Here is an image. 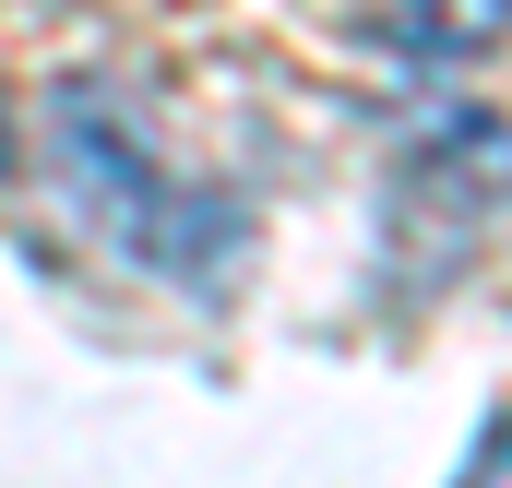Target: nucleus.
Masks as SVG:
<instances>
[{
  "instance_id": "obj_1",
  "label": "nucleus",
  "mask_w": 512,
  "mask_h": 488,
  "mask_svg": "<svg viewBox=\"0 0 512 488\" xmlns=\"http://www.w3.org/2000/svg\"><path fill=\"white\" fill-rule=\"evenodd\" d=\"M48 155H60L72 203L96 215V239H120L143 274H167V286H227V274L251 262V203L215 191V179H191V167L155 143V120L131 108V84L72 72V84L48 96Z\"/></svg>"
},
{
  "instance_id": "obj_2",
  "label": "nucleus",
  "mask_w": 512,
  "mask_h": 488,
  "mask_svg": "<svg viewBox=\"0 0 512 488\" xmlns=\"http://www.w3.org/2000/svg\"><path fill=\"white\" fill-rule=\"evenodd\" d=\"M512 203V131L489 108H429L393 143V215H441L453 239H477Z\"/></svg>"
},
{
  "instance_id": "obj_3",
  "label": "nucleus",
  "mask_w": 512,
  "mask_h": 488,
  "mask_svg": "<svg viewBox=\"0 0 512 488\" xmlns=\"http://www.w3.org/2000/svg\"><path fill=\"white\" fill-rule=\"evenodd\" d=\"M382 36L405 48V60H441V72H465V60L512 48V0H382Z\"/></svg>"
},
{
  "instance_id": "obj_4",
  "label": "nucleus",
  "mask_w": 512,
  "mask_h": 488,
  "mask_svg": "<svg viewBox=\"0 0 512 488\" xmlns=\"http://www.w3.org/2000/svg\"><path fill=\"white\" fill-rule=\"evenodd\" d=\"M512 465V417H489V429H477V477H501Z\"/></svg>"
},
{
  "instance_id": "obj_5",
  "label": "nucleus",
  "mask_w": 512,
  "mask_h": 488,
  "mask_svg": "<svg viewBox=\"0 0 512 488\" xmlns=\"http://www.w3.org/2000/svg\"><path fill=\"white\" fill-rule=\"evenodd\" d=\"M0 167H12V96H0Z\"/></svg>"
}]
</instances>
